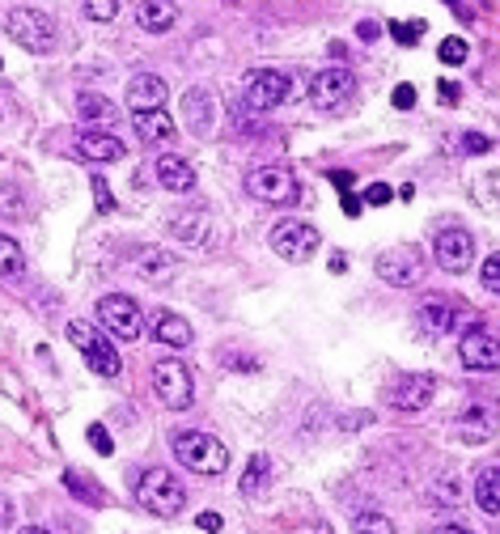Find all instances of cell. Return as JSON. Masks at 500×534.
I'll return each instance as SVG.
<instances>
[{"instance_id":"cell-28","label":"cell","mask_w":500,"mask_h":534,"mask_svg":"<svg viewBox=\"0 0 500 534\" xmlns=\"http://www.w3.org/2000/svg\"><path fill=\"white\" fill-rule=\"evenodd\" d=\"M267 475H272V458L255 454V458H250V467H246V475H242V492L246 496H259L267 488Z\"/></svg>"},{"instance_id":"cell-24","label":"cell","mask_w":500,"mask_h":534,"mask_svg":"<svg viewBox=\"0 0 500 534\" xmlns=\"http://www.w3.org/2000/svg\"><path fill=\"white\" fill-rule=\"evenodd\" d=\"M132 123H136V136L145 140V145H166V140H174V119L166 111L132 115Z\"/></svg>"},{"instance_id":"cell-6","label":"cell","mask_w":500,"mask_h":534,"mask_svg":"<svg viewBox=\"0 0 500 534\" xmlns=\"http://www.w3.org/2000/svg\"><path fill=\"white\" fill-rule=\"evenodd\" d=\"M293 94V77L280 73V68H255L242 85V98L250 111H276L280 102H289Z\"/></svg>"},{"instance_id":"cell-12","label":"cell","mask_w":500,"mask_h":534,"mask_svg":"<svg viewBox=\"0 0 500 534\" xmlns=\"http://www.w3.org/2000/svg\"><path fill=\"white\" fill-rule=\"evenodd\" d=\"M378 276L386 284H395V289H407V284H416L424 276V255L416 251V246H395V251L378 255Z\"/></svg>"},{"instance_id":"cell-10","label":"cell","mask_w":500,"mask_h":534,"mask_svg":"<svg viewBox=\"0 0 500 534\" xmlns=\"http://www.w3.org/2000/svg\"><path fill=\"white\" fill-rule=\"evenodd\" d=\"M458 361L471 373H496L500 369V340L488 327H471L458 340Z\"/></svg>"},{"instance_id":"cell-34","label":"cell","mask_w":500,"mask_h":534,"mask_svg":"<svg viewBox=\"0 0 500 534\" xmlns=\"http://www.w3.org/2000/svg\"><path fill=\"white\" fill-rule=\"evenodd\" d=\"M64 484H68V488H73V496H85V501H89V505H102V492H98L94 484H89V479H81L77 471H68V475H64Z\"/></svg>"},{"instance_id":"cell-48","label":"cell","mask_w":500,"mask_h":534,"mask_svg":"<svg viewBox=\"0 0 500 534\" xmlns=\"http://www.w3.org/2000/svg\"><path fill=\"white\" fill-rule=\"evenodd\" d=\"M433 534H471V530H467V526H454V522H445V526H437Z\"/></svg>"},{"instance_id":"cell-35","label":"cell","mask_w":500,"mask_h":534,"mask_svg":"<svg viewBox=\"0 0 500 534\" xmlns=\"http://www.w3.org/2000/svg\"><path fill=\"white\" fill-rule=\"evenodd\" d=\"M89 187H94L98 212H115V195H111V187H106V178H102V174H94V178H89Z\"/></svg>"},{"instance_id":"cell-16","label":"cell","mask_w":500,"mask_h":534,"mask_svg":"<svg viewBox=\"0 0 500 534\" xmlns=\"http://www.w3.org/2000/svg\"><path fill=\"white\" fill-rule=\"evenodd\" d=\"M128 106L132 115H149V111H162L166 106V81L157 73H140L128 81Z\"/></svg>"},{"instance_id":"cell-44","label":"cell","mask_w":500,"mask_h":534,"mask_svg":"<svg viewBox=\"0 0 500 534\" xmlns=\"http://www.w3.org/2000/svg\"><path fill=\"white\" fill-rule=\"evenodd\" d=\"M225 526V518L221 513H200V530H208V534H217Z\"/></svg>"},{"instance_id":"cell-5","label":"cell","mask_w":500,"mask_h":534,"mask_svg":"<svg viewBox=\"0 0 500 534\" xmlns=\"http://www.w3.org/2000/svg\"><path fill=\"white\" fill-rule=\"evenodd\" d=\"M9 34H13V43H22L26 51H51L56 47V17L43 13V9H13L9 13Z\"/></svg>"},{"instance_id":"cell-51","label":"cell","mask_w":500,"mask_h":534,"mask_svg":"<svg viewBox=\"0 0 500 534\" xmlns=\"http://www.w3.org/2000/svg\"><path fill=\"white\" fill-rule=\"evenodd\" d=\"M318 534H331V530H318Z\"/></svg>"},{"instance_id":"cell-25","label":"cell","mask_w":500,"mask_h":534,"mask_svg":"<svg viewBox=\"0 0 500 534\" xmlns=\"http://www.w3.org/2000/svg\"><path fill=\"white\" fill-rule=\"evenodd\" d=\"M136 22L145 26L149 34H166L178 22V9L166 5V0H145V5H136Z\"/></svg>"},{"instance_id":"cell-43","label":"cell","mask_w":500,"mask_h":534,"mask_svg":"<svg viewBox=\"0 0 500 534\" xmlns=\"http://www.w3.org/2000/svg\"><path fill=\"white\" fill-rule=\"evenodd\" d=\"M437 94H441V102H450V106H454V102H458V94H462V89H458L454 81H437Z\"/></svg>"},{"instance_id":"cell-50","label":"cell","mask_w":500,"mask_h":534,"mask_svg":"<svg viewBox=\"0 0 500 534\" xmlns=\"http://www.w3.org/2000/svg\"><path fill=\"white\" fill-rule=\"evenodd\" d=\"M17 534H51V530H43V526H26V530H17Z\"/></svg>"},{"instance_id":"cell-33","label":"cell","mask_w":500,"mask_h":534,"mask_svg":"<svg viewBox=\"0 0 500 534\" xmlns=\"http://www.w3.org/2000/svg\"><path fill=\"white\" fill-rule=\"evenodd\" d=\"M390 34H395L399 47H416L424 34V22H390Z\"/></svg>"},{"instance_id":"cell-8","label":"cell","mask_w":500,"mask_h":534,"mask_svg":"<svg viewBox=\"0 0 500 534\" xmlns=\"http://www.w3.org/2000/svg\"><path fill=\"white\" fill-rule=\"evenodd\" d=\"M267 242H272V251H276L284 263H306V259H314V251H318V229L306 225V221H280Z\"/></svg>"},{"instance_id":"cell-27","label":"cell","mask_w":500,"mask_h":534,"mask_svg":"<svg viewBox=\"0 0 500 534\" xmlns=\"http://www.w3.org/2000/svg\"><path fill=\"white\" fill-rule=\"evenodd\" d=\"M26 276V255H22V246H17L13 238L0 234V280H22Z\"/></svg>"},{"instance_id":"cell-39","label":"cell","mask_w":500,"mask_h":534,"mask_svg":"<svg viewBox=\"0 0 500 534\" xmlns=\"http://www.w3.org/2000/svg\"><path fill=\"white\" fill-rule=\"evenodd\" d=\"M17 208H22V195L9 191V187H0V217H13Z\"/></svg>"},{"instance_id":"cell-52","label":"cell","mask_w":500,"mask_h":534,"mask_svg":"<svg viewBox=\"0 0 500 534\" xmlns=\"http://www.w3.org/2000/svg\"><path fill=\"white\" fill-rule=\"evenodd\" d=\"M0 115H5V106H0Z\"/></svg>"},{"instance_id":"cell-47","label":"cell","mask_w":500,"mask_h":534,"mask_svg":"<svg viewBox=\"0 0 500 534\" xmlns=\"http://www.w3.org/2000/svg\"><path fill=\"white\" fill-rule=\"evenodd\" d=\"M0 526H13V501L9 496H0Z\"/></svg>"},{"instance_id":"cell-19","label":"cell","mask_w":500,"mask_h":534,"mask_svg":"<svg viewBox=\"0 0 500 534\" xmlns=\"http://www.w3.org/2000/svg\"><path fill=\"white\" fill-rule=\"evenodd\" d=\"M153 170H157V183H162L166 191H174V195H183V191L195 187V170H191V162H183L178 153H162Z\"/></svg>"},{"instance_id":"cell-9","label":"cell","mask_w":500,"mask_h":534,"mask_svg":"<svg viewBox=\"0 0 500 534\" xmlns=\"http://www.w3.org/2000/svg\"><path fill=\"white\" fill-rule=\"evenodd\" d=\"M352 89H356V81H352L348 68H339V64L318 68L314 81H310V102L318 111H339V106L352 98Z\"/></svg>"},{"instance_id":"cell-13","label":"cell","mask_w":500,"mask_h":534,"mask_svg":"<svg viewBox=\"0 0 500 534\" xmlns=\"http://www.w3.org/2000/svg\"><path fill=\"white\" fill-rule=\"evenodd\" d=\"M433 255H437V263H441V272H467L471 267V259H475V238L467 234V229H441L437 234V242H433Z\"/></svg>"},{"instance_id":"cell-15","label":"cell","mask_w":500,"mask_h":534,"mask_svg":"<svg viewBox=\"0 0 500 534\" xmlns=\"http://www.w3.org/2000/svg\"><path fill=\"white\" fill-rule=\"evenodd\" d=\"M170 234L183 246H191V251H208V246L217 242V225H212L204 208H195V212H183V217L170 221Z\"/></svg>"},{"instance_id":"cell-17","label":"cell","mask_w":500,"mask_h":534,"mask_svg":"<svg viewBox=\"0 0 500 534\" xmlns=\"http://www.w3.org/2000/svg\"><path fill=\"white\" fill-rule=\"evenodd\" d=\"M183 123L195 136H208L212 123H217V98L208 89H187L183 94Z\"/></svg>"},{"instance_id":"cell-38","label":"cell","mask_w":500,"mask_h":534,"mask_svg":"<svg viewBox=\"0 0 500 534\" xmlns=\"http://www.w3.org/2000/svg\"><path fill=\"white\" fill-rule=\"evenodd\" d=\"M488 149H492L488 136H479V132H467V136H462V153H488Z\"/></svg>"},{"instance_id":"cell-11","label":"cell","mask_w":500,"mask_h":534,"mask_svg":"<svg viewBox=\"0 0 500 534\" xmlns=\"http://www.w3.org/2000/svg\"><path fill=\"white\" fill-rule=\"evenodd\" d=\"M246 187L263 204H293L297 200V178L284 170V166H259V170H250Z\"/></svg>"},{"instance_id":"cell-37","label":"cell","mask_w":500,"mask_h":534,"mask_svg":"<svg viewBox=\"0 0 500 534\" xmlns=\"http://www.w3.org/2000/svg\"><path fill=\"white\" fill-rule=\"evenodd\" d=\"M89 445H94L98 454H115V445H111V433H106L102 424H89Z\"/></svg>"},{"instance_id":"cell-31","label":"cell","mask_w":500,"mask_h":534,"mask_svg":"<svg viewBox=\"0 0 500 534\" xmlns=\"http://www.w3.org/2000/svg\"><path fill=\"white\" fill-rule=\"evenodd\" d=\"M81 13L89 17V22H115L119 0H89V5H81Z\"/></svg>"},{"instance_id":"cell-1","label":"cell","mask_w":500,"mask_h":534,"mask_svg":"<svg viewBox=\"0 0 500 534\" xmlns=\"http://www.w3.org/2000/svg\"><path fill=\"white\" fill-rule=\"evenodd\" d=\"M136 501L145 505L149 513H157V518H178V513H183V505H187L183 479H178L174 471H166V467L140 471V479H136Z\"/></svg>"},{"instance_id":"cell-41","label":"cell","mask_w":500,"mask_h":534,"mask_svg":"<svg viewBox=\"0 0 500 534\" xmlns=\"http://www.w3.org/2000/svg\"><path fill=\"white\" fill-rule=\"evenodd\" d=\"M395 106H399V111H412V106H416V89L412 85H399L395 89Z\"/></svg>"},{"instance_id":"cell-7","label":"cell","mask_w":500,"mask_h":534,"mask_svg":"<svg viewBox=\"0 0 500 534\" xmlns=\"http://www.w3.org/2000/svg\"><path fill=\"white\" fill-rule=\"evenodd\" d=\"M98 323L106 335H115V340H140V335H145V314L123 293H111L98 301Z\"/></svg>"},{"instance_id":"cell-46","label":"cell","mask_w":500,"mask_h":534,"mask_svg":"<svg viewBox=\"0 0 500 534\" xmlns=\"http://www.w3.org/2000/svg\"><path fill=\"white\" fill-rule=\"evenodd\" d=\"M356 39L373 43V39H378V22H361V26H356Z\"/></svg>"},{"instance_id":"cell-45","label":"cell","mask_w":500,"mask_h":534,"mask_svg":"<svg viewBox=\"0 0 500 534\" xmlns=\"http://www.w3.org/2000/svg\"><path fill=\"white\" fill-rule=\"evenodd\" d=\"M361 208H365V200H361V195L344 191V212H348V217H361Z\"/></svg>"},{"instance_id":"cell-30","label":"cell","mask_w":500,"mask_h":534,"mask_svg":"<svg viewBox=\"0 0 500 534\" xmlns=\"http://www.w3.org/2000/svg\"><path fill=\"white\" fill-rule=\"evenodd\" d=\"M352 534H395V522H390L386 513L365 509V513H356L352 518Z\"/></svg>"},{"instance_id":"cell-23","label":"cell","mask_w":500,"mask_h":534,"mask_svg":"<svg viewBox=\"0 0 500 534\" xmlns=\"http://www.w3.org/2000/svg\"><path fill=\"white\" fill-rule=\"evenodd\" d=\"M153 340L157 344H166V348H187L191 344V323L187 318H178V314H157L153 318Z\"/></svg>"},{"instance_id":"cell-26","label":"cell","mask_w":500,"mask_h":534,"mask_svg":"<svg viewBox=\"0 0 500 534\" xmlns=\"http://www.w3.org/2000/svg\"><path fill=\"white\" fill-rule=\"evenodd\" d=\"M475 501L484 513H500V462L496 467H484L475 479Z\"/></svg>"},{"instance_id":"cell-49","label":"cell","mask_w":500,"mask_h":534,"mask_svg":"<svg viewBox=\"0 0 500 534\" xmlns=\"http://www.w3.org/2000/svg\"><path fill=\"white\" fill-rule=\"evenodd\" d=\"M488 191H492V195H496V200H500V170H496V174L488 178Z\"/></svg>"},{"instance_id":"cell-42","label":"cell","mask_w":500,"mask_h":534,"mask_svg":"<svg viewBox=\"0 0 500 534\" xmlns=\"http://www.w3.org/2000/svg\"><path fill=\"white\" fill-rule=\"evenodd\" d=\"M437 496H441V501H458V496H462V488H458V479H441V488H437Z\"/></svg>"},{"instance_id":"cell-14","label":"cell","mask_w":500,"mask_h":534,"mask_svg":"<svg viewBox=\"0 0 500 534\" xmlns=\"http://www.w3.org/2000/svg\"><path fill=\"white\" fill-rule=\"evenodd\" d=\"M433 390H437L433 373H403V378L386 390V403L399 407V412H420V407H428V399H433Z\"/></svg>"},{"instance_id":"cell-22","label":"cell","mask_w":500,"mask_h":534,"mask_svg":"<svg viewBox=\"0 0 500 534\" xmlns=\"http://www.w3.org/2000/svg\"><path fill=\"white\" fill-rule=\"evenodd\" d=\"M174 272H178V259L170 251H157V246H149V251L136 255V276H145L149 284H166Z\"/></svg>"},{"instance_id":"cell-40","label":"cell","mask_w":500,"mask_h":534,"mask_svg":"<svg viewBox=\"0 0 500 534\" xmlns=\"http://www.w3.org/2000/svg\"><path fill=\"white\" fill-rule=\"evenodd\" d=\"M395 200V191H390L386 183H373L369 191H365V204H390Z\"/></svg>"},{"instance_id":"cell-29","label":"cell","mask_w":500,"mask_h":534,"mask_svg":"<svg viewBox=\"0 0 500 534\" xmlns=\"http://www.w3.org/2000/svg\"><path fill=\"white\" fill-rule=\"evenodd\" d=\"M77 111H81V119L106 123V119H115V102H106L102 94H81L77 98Z\"/></svg>"},{"instance_id":"cell-4","label":"cell","mask_w":500,"mask_h":534,"mask_svg":"<svg viewBox=\"0 0 500 534\" xmlns=\"http://www.w3.org/2000/svg\"><path fill=\"white\" fill-rule=\"evenodd\" d=\"M153 390H157V399H162L170 412H187L191 399H195L191 369L183 361H174V356H162V361L153 365Z\"/></svg>"},{"instance_id":"cell-21","label":"cell","mask_w":500,"mask_h":534,"mask_svg":"<svg viewBox=\"0 0 500 534\" xmlns=\"http://www.w3.org/2000/svg\"><path fill=\"white\" fill-rule=\"evenodd\" d=\"M496 433V420H492V412L484 403H475V407H467V412L458 416V437L467 441V445H479V441H488Z\"/></svg>"},{"instance_id":"cell-36","label":"cell","mask_w":500,"mask_h":534,"mask_svg":"<svg viewBox=\"0 0 500 534\" xmlns=\"http://www.w3.org/2000/svg\"><path fill=\"white\" fill-rule=\"evenodd\" d=\"M479 280H484V289L500 297V255H488L484 263V272H479Z\"/></svg>"},{"instance_id":"cell-3","label":"cell","mask_w":500,"mask_h":534,"mask_svg":"<svg viewBox=\"0 0 500 534\" xmlns=\"http://www.w3.org/2000/svg\"><path fill=\"white\" fill-rule=\"evenodd\" d=\"M68 340H73V348L85 356V365L94 369V373H102V378H119L123 361H119L115 344L106 340L102 331H94L89 323H68Z\"/></svg>"},{"instance_id":"cell-32","label":"cell","mask_w":500,"mask_h":534,"mask_svg":"<svg viewBox=\"0 0 500 534\" xmlns=\"http://www.w3.org/2000/svg\"><path fill=\"white\" fill-rule=\"evenodd\" d=\"M437 60L441 64H462V60H467V39H458V34H454V39H445L441 47H437Z\"/></svg>"},{"instance_id":"cell-20","label":"cell","mask_w":500,"mask_h":534,"mask_svg":"<svg viewBox=\"0 0 500 534\" xmlns=\"http://www.w3.org/2000/svg\"><path fill=\"white\" fill-rule=\"evenodd\" d=\"M77 153L85 157V162H119V157H123V140L111 136V132H85L77 140Z\"/></svg>"},{"instance_id":"cell-18","label":"cell","mask_w":500,"mask_h":534,"mask_svg":"<svg viewBox=\"0 0 500 534\" xmlns=\"http://www.w3.org/2000/svg\"><path fill=\"white\" fill-rule=\"evenodd\" d=\"M420 323H424V331H433V335H450L454 323H458V301L441 297V293H428L420 301Z\"/></svg>"},{"instance_id":"cell-2","label":"cell","mask_w":500,"mask_h":534,"mask_svg":"<svg viewBox=\"0 0 500 534\" xmlns=\"http://www.w3.org/2000/svg\"><path fill=\"white\" fill-rule=\"evenodd\" d=\"M174 458L183 462L187 471L195 475H221L229 467V450H225V441H217L212 433H200V429H191V433H174Z\"/></svg>"}]
</instances>
